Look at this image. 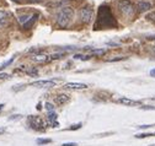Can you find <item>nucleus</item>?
<instances>
[{
    "label": "nucleus",
    "instance_id": "1",
    "mask_svg": "<svg viewBox=\"0 0 155 146\" xmlns=\"http://www.w3.org/2000/svg\"><path fill=\"white\" fill-rule=\"evenodd\" d=\"M117 25V22L114 21L113 16L111 14V10L108 6H101L99 10V17H97V21H96L95 25V30H102L106 27H113Z\"/></svg>",
    "mask_w": 155,
    "mask_h": 146
},
{
    "label": "nucleus",
    "instance_id": "2",
    "mask_svg": "<svg viewBox=\"0 0 155 146\" xmlns=\"http://www.w3.org/2000/svg\"><path fill=\"white\" fill-rule=\"evenodd\" d=\"M74 17V11L71 8H62L57 15V22L61 27H67Z\"/></svg>",
    "mask_w": 155,
    "mask_h": 146
},
{
    "label": "nucleus",
    "instance_id": "3",
    "mask_svg": "<svg viewBox=\"0 0 155 146\" xmlns=\"http://www.w3.org/2000/svg\"><path fill=\"white\" fill-rule=\"evenodd\" d=\"M28 122H30V125L32 129L35 130H40V132H43L46 129V123L42 120V118L40 117H36V116H30L28 117Z\"/></svg>",
    "mask_w": 155,
    "mask_h": 146
},
{
    "label": "nucleus",
    "instance_id": "4",
    "mask_svg": "<svg viewBox=\"0 0 155 146\" xmlns=\"http://www.w3.org/2000/svg\"><path fill=\"white\" fill-rule=\"evenodd\" d=\"M118 6H120V10L127 16H129L134 12V8H133V5H132V3L129 2V0H120Z\"/></svg>",
    "mask_w": 155,
    "mask_h": 146
},
{
    "label": "nucleus",
    "instance_id": "5",
    "mask_svg": "<svg viewBox=\"0 0 155 146\" xmlns=\"http://www.w3.org/2000/svg\"><path fill=\"white\" fill-rule=\"evenodd\" d=\"M57 82H58L57 80H38V81L31 82V86L40 87V88H49V87H54Z\"/></svg>",
    "mask_w": 155,
    "mask_h": 146
},
{
    "label": "nucleus",
    "instance_id": "6",
    "mask_svg": "<svg viewBox=\"0 0 155 146\" xmlns=\"http://www.w3.org/2000/svg\"><path fill=\"white\" fill-rule=\"evenodd\" d=\"M92 16H94L92 9H90V8H83L80 10V19H81L83 22H85V24L90 22L91 19H92Z\"/></svg>",
    "mask_w": 155,
    "mask_h": 146
},
{
    "label": "nucleus",
    "instance_id": "7",
    "mask_svg": "<svg viewBox=\"0 0 155 146\" xmlns=\"http://www.w3.org/2000/svg\"><path fill=\"white\" fill-rule=\"evenodd\" d=\"M65 88H70V90H85L87 88L86 84H81V82H67L64 85Z\"/></svg>",
    "mask_w": 155,
    "mask_h": 146
},
{
    "label": "nucleus",
    "instance_id": "8",
    "mask_svg": "<svg viewBox=\"0 0 155 146\" xmlns=\"http://www.w3.org/2000/svg\"><path fill=\"white\" fill-rule=\"evenodd\" d=\"M118 103L121 104H124V106H128V107H134V106H140V102L138 101H133L130 98H127V97H121L118 101Z\"/></svg>",
    "mask_w": 155,
    "mask_h": 146
},
{
    "label": "nucleus",
    "instance_id": "9",
    "mask_svg": "<svg viewBox=\"0 0 155 146\" xmlns=\"http://www.w3.org/2000/svg\"><path fill=\"white\" fill-rule=\"evenodd\" d=\"M54 101H55V103H57L58 106H63V104H65V103L69 101V96H68V95H64V94L58 95Z\"/></svg>",
    "mask_w": 155,
    "mask_h": 146
},
{
    "label": "nucleus",
    "instance_id": "10",
    "mask_svg": "<svg viewBox=\"0 0 155 146\" xmlns=\"http://www.w3.org/2000/svg\"><path fill=\"white\" fill-rule=\"evenodd\" d=\"M49 59H51V57L45 56V54H36V56L32 57V60L33 62H38V63H46Z\"/></svg>",
    "mask_w": 155,
    "mask_h": 146
},
{
    "label": "nucleus",
    "instance_id": "11",
    "mask_svg": "<svg viewBox=\"0 0 155 146\" xmlns=\"http://www.w3.org/2000/svg\"><path fill=\"white\" fill-rule=\"evenodd\" d=\"M137 8L139 11H147V10L151 9V5H150V3H147V2H138Z\"/></svg>",
    "mask_w": 155,
    "mask_h": 146
},
{
    "label": "nucleus",
    "instance_id": "12",
    "mask_svg": "<svg viewBox=\"0 0 155 146\" xmlns=\"http://www.w3.org/2000/svg\"><path fill=\"white\" fill-rule=\"evenodd\" d=\"M106 54V49H94L91 50L90 56H96V57H102Z\"/></svg>",
    "mask_w": 155,
    "mask_h": 146
},
{
    "label": "nucleus",
    "instance_id": "13",
    "mask_svg": "<svg viewBox=\"0 0 155 146\" xmlns=\"http://www.w3.org/2000/svg\"><path fill=\"white\" fill-rule=\"evenodd\" d=\"M38 19V15L37 14H35L33 16H31V19H30V21H27L25 25H24V28H28V27H31L35 22H36V20Z\"/></svg>",
    "mask_w": 155,
    "mask_h": 146
},
{
    "label": "nucleus",
    "instance_id": "14",
    "mask_svg": "<svg viewBox=\"0 0 155 146\" xmlns=\"http://www.w3.org/2000/svg\"><path fill=\"white\" fill-rule=\"evenodd\" d=\"M30 19H31L30 15H21V16H18V22L22 24V25H25Z\"/></svg>",
    "mask_w": 155,
    "mask_h": 146
},
{
    "label": "nucleus",
    "instance_id": "15",
    "mask_svg": "<svg viewBox=\"0 0 155 146\" xmlns=\"http://www.w3.org/2000/svg\"><path fill=\"white\" fill-rule=\"evenodd\" d=\"M91 58L90 54H87V56H83V54H75L74 56V59H79V60H89Z\"/></svg>",
    "mask_w": 155,
    "mask_h": 146
},
{
    "label": "nucleus",
    "instance_id": "16",
    "mask_svg": "<svg viewBox=\"0 0 155 146\" xmlns=\"http://www.w3.org/2000/svg\"><path fill=\"white\" fill-rule=\"evenodd\" d=\"M63 57H65V53H54V54H52L51 56V59H53V60H55V59H61V58H63Z\"/></svg>",
    "mask_w": 155,
    "mask_h": 146
},
{
    "label": "nucleus",
    "instance_id": "17",
    "mask_svg": "<svg viewBox=\"0 0 155 146\" xmlns=\"http://www.w3.org/2000/svg\"><path fill=\"white\" fill-rule=\"evenodd\" d=\"M57 117H58V116L55 114V112H54V111H53V112H48V120H49V122H52V124L55 122Z\"/></svg>",
    "mask_w": 155,
    "mask_h": 146
},
{
    "label": "nucleus",
    "instance_id": "18",
    "mask_svg": "<svg viewBox=\"0 0 155 146\" xmlns=\"http://www.w3.org/2000/svg\"><path fill=\"white\" fill-rule=\"evenodd\" d=\"M126 59H127V57H114V58L108 59L107 62L108 63H114V62H121V60H126Z\"/></svg>",
    "mask_w": 155,
    "mask_h": 146
},
{
    "label": "nucleus",
    "instance_id": "19",
    "mask_svg": "<svg viewBox=\"0 0 155 146\" xmlns=\"http://www.w3.org/2000/svg\"><path fill=\"white\" fill-rule=\"evenodd\" d=\"M36 142H37L38 145H45V144H49V142H52V140H51V139H37Z\"/></svg>",
    "mask_w": 155,
    "mask_h": 146
},
{
    "label": "nucleus",
    "instance_id": "20",
    "mask_svg": "<svg viewBox=\"0 0 155 146\" xmlns=\"http://www.w3.org/2000/svg\"><path fill=\"white\" fill-rule=\"evenodd\" d=\"M149 136H154V134L153 133H144V134L135 135V138H138V139H144V138H149Z\"/></svg>",
    "mask_w": 155,
    "mask_h": 146
},
{
    "label": "nucleus",
    "instance_id": "21",
    "mask_svg": "<svg viewBox=\"0 0 155 146\" xmlns=\"http://www.w3.org/2000/svg\"><path fill=\"white\" fill-rule=\"evenodd\" d=\"M14 59H15V58H11L10 60H8V62H5V63H4L3 65H0V70H3V69H5L6 66H9V65H10V64H11V63L14 62Z\"/></svg>",
    "mask_w": 155,
    "mask_h": 146
},
{
    "label": "nucleus",
    "instance_id": "22",
    "mask_svg": "<svg viewBox=\"0 0 155 146\" xmlns=\"http://www.w3.org/2000/svg\"><path fill=\"white\" fill-rule=\"evenodd\" d=\"M45 106H46V109H47L48 112H53V111H54V107H53L52 103H48V102H47Z\"/></svg>",
    "mask_w": 155,
    "mask_h": 146
},
{
    "label": "nucleus",
    "instance_id": "23",
    "mask_svg": "<svg viewBox=\"0 0 155 146\" xmlns=\"http://www.w3.org/2000/svg\"><path fill=\"white\" fill-rule=\"evenodd\" d=\"M81 123H79V124H74V125H71V128H69V130H76V129H80L81 128Z\"/></svg>",
    "mask_w": 155,
    "mask_h": 146
},
{
    "label": "nucleus",
    "instance_id": "24",
    "mask_svg": "<svg viewBox=\"0 0 155 146\" xmlns=\"http://www.w3.org/2000/svg\"><path fill=\"white\" fill-rule=\"evenodd\" d=\"M147 19H148V20H150V21H153V22H155V12L149 14V15L147 16Z\"/></svg>",
    "mask_w": 155,
    "mask_h": 146
},
{
    "label": "nucleus",
    "instance_id": "25",
    "mask_svg": "<svg viewBox=\"0 0 155 146\" xmlns=\"http://www.w3.org/2000/svg\"><path fill=\"white\" fill-rule=\"evenodd\" d=\"M21 114H15V116H11L10 118H9V120H17V119H21Z\"/></svg>",
    "mask_w": 155,
    "mask_h": 146
},
{
    "label": "nucleus",
    "instance_id": "26",
    "mask_svg": "<svg viewBox=\"0 0 155 146\" xmlns=\"http://www.w3.org/2000/svg\"><path fill=\"white\" fill-rule=\"evenodd\" d=\"M28 72V75H31V76H37L38 75V71L35 69V70H30V71H27Z\"/></svg>",
    "mask_w": 155,
    "mask_h": 146
},
{
    "label": "nucleus",
    "instance_id": "27",
    "mask_svg": "<svg viewBox=\"0 0 155 146\" xmlns=\"http://www.w3.org/2000/svg\"><path fill=\"white\" fill-rule=\"evenodd\" d=\"M6 16H8V14L5 11H0V20H5Z\"/></svg>",
    "mask_w": 155,
    "mask_h": 146
},
{
    "label": "nucleus",
    "instance_id": "28",
    "mask_svg": "<svg viewBox=\"0 0 155 146\" xmlns=\"http://www.w3.org/2000/svg\"><path fill=\"white\" fill-rule=\"evenodd\" d=\"M140 108L142 109H153V111H155V107H153V106H142Z\"/></svg>",
    "mask_w": 155,
    "mask_h": 146
},
{
    "label": "nucleus",
    "instance_id": "29",
    "mask_svg": "<svg viewBox=\"0 0 155 146\" xmlns=\"http://www.w3.org/2000/svg\"><path fill=\"white\" fill-rule=\"evenodd\" d=\"M62 146H78V144H75V142H67V144H63Z\"/></svg>",
    "mask_w": 155,
    "mask_h": 146
},
{
    "label": "nucleus",
    "instance_id": "30",
    "mask_svg": "<svg viewBox=\"0 0 155 146\" xmlns=\"http://www.w3.org/2000/svg\"><path fill=\"white\" fill-rule=\"evenodd\" d=\"M8 78H10L8 74H0V80H4V79H8Z\"/></svg>",
    "mask_w": 155,
    "mask_h": 146
},
{
    "label": "nucleus",
    "instance_id": "31",
    "mask_svg": "<svg viewBox=\"0 0 155 146\" xmlns=\"http://www.w3.org/2000/svg\"><path fill=\"white\" fill-rule=\"evenodd\" d=\"M150 76H151V78H155V69H153V70L150 71Z\"/></svg>",
    "mask_w": 155,
    "mask_h": 146
},
{
    "label": "nucleus",
    "instance_id": "32",
    "mask_svg": "<svg viewBox=\"0 0 155 146\" xmlns=\"http://www.w3.org/2000/svg\"><path fill=\"white\" fill-rule=\"evenodd\" d=\"M6 132V128H0V134H4Z\"/></svg>",
    "mask_w": 155,
    "mask_h": 146
},
{
    "label": "nucleus",
    "instance_id": "33",
    "mask_svg": "<svg viewBox=\"0 0 155 146\" xmlns=\"http://www.w3.org/2000/svg\"><path fill=\"white\" fill-rule=\"evenodd\" d=\"M5 22H6L5 20H0V27H3V26L5 25Z\"/></svg>",
    "mask_w": 155,
    "mask_h": 146
},
{
    "label": "nucleus",
    "instance_id": "34",
    "mask_svg": "<svg viewBox=\"0 0 155 146\" xmlns=\"http://www.w3.org/2000/svg\"><path fill=\"white\" fill-rule=\"evenodd\" d=\"M3 108H4V104H0V111H2Z\"/></svg>",
    "mask_w": 155,
    "mask_h": 146
},
{
    "label": "nucleus",
    "instance_id": "35",
    "mask_svg": "<svg viewBox=\"0 0 155 146\" xmlns=\"http://www.w3.org/2000/svg\"><path fill=\"white\" fill-rule=\"evenodd\" d=\"M31 2H40V0H31Z\"/></svg>",
    "mask_w": 155,
    "mask_h": 146
},
{
    "label": "nucleus",
    "instance_id": "36",
    "mask_svg": "<svg viewBox=\"0 0 155 146\" xmlns=\"http://www.w3.org/2000/svg\"><path fill=\"white\" fill-rule=\"evenodd\" d=\"M149 146H155V144H154V145H149Z\"/></svg>",
    "mask_w": 155,
    "mask_h": 146
},
{
    "label": "nucleus",
    "instance_id": "37",
    "mask_svg": "<svg viewBox=\"0 0 155 146\" xmlns=\"http://www.w3.org/2000/svg\"><path fill=\"white\" fill-rule=\"evenodd\" d=\"M14 2H17V0H14Z\"/></svg>",
    "mask_w": 155,
    "mask_h": 146
}]
</instances>
